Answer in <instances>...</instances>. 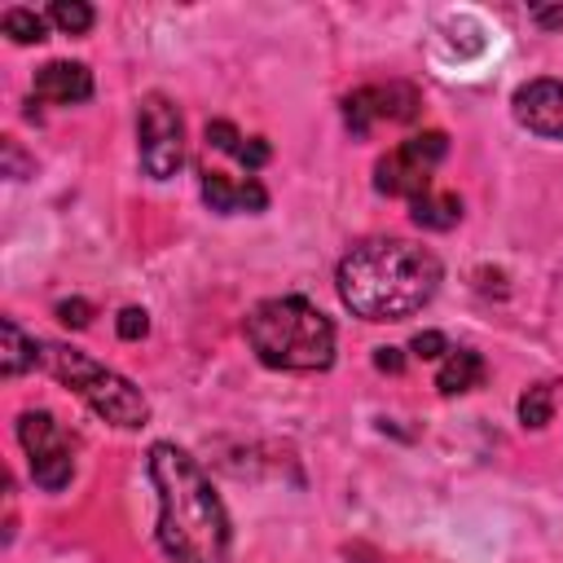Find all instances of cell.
Instances as JSON below:
<instances>
[{"mask_svg":"<svg viewBox=\"0 0 563 563\" xmlns=\"http://www.w3.org/2000/svg\"><path fill=\"white\" fill-rule=\"evenodd\" d=\"M35 361H40V343H35L13 317H4V321H0V374H4V378H18V374H26Z\"/></svg>","mask_w":563,"mask_h":563,"instance_id":"7c38bea8","label":"cell"},{"mask_svg":"<svg viewBox=\"0 0 563 563\" xmlns=\"http://www.w3.org/2000/svg\"><path fill=\"white\" fill-rule=\"evenodd\" d=\"M550 413H554V391H550V383H537V387H528V391L519 396V422H523V427H545Z\"/></svg>","mask_w":563,"mask_h":563,"instance_id":"e0dca14e","label":"cell"},{"mask_svg":"<svg viewBox=\"0 0 563 563\" xmlns=\"http://www.w3.org/2000/svg\"><path fill=\"white\" fill-rule=\"evenodd\" d=\"M92 4H84V0H53L48 4V22L57 26V31H66V35H84L88 26H92Z\"/></svg>","mask_w":563,"mask_h":563,"instance_id":"9a60e30c","label":"cell"},{"mask_svg":"<svg viewBox=\"0 0 563 563\" xmlns=\"http://www.w3.org/2000/svg\"><path fill=\"white\" fill-rule=\"evenodd\" d=\"M40 365H48V374L57 383H66L92 413H101L114 427H145L150 418V400L141 396V387H132L123 374L106 369L101 361L84 356L79 347L66 343H40Z\"/></svg>","mask_w":563,"mask_h":563,"instance_id":"277c9868","label":"cell"},{"mask_svg":"<svg viewBox=\"0 0 563 563\" xmlns=\"http://www.w3.org/2000/svg\"><path fill=\"white\" fill-rule=\"evenodd\" d=\"M57 321H66V325L79 330V325L92 321V303H88V299H62V303H57Z\"/></svg>","mask_w":563,"mask_h":563,"instance_id":"44dd1931","label":"cell"},{"mask_svg":"<svg viewBox=\"0 0 563 563\" xmlns=\"http://www.w3.org/2000/svg\"><path fill=\"white\" fill-rule=\"evenodd\" d=\"M532 22H541V26H559V22H563V9H532Z\"/></svg>","mask_w":563,"mask_h":563,"instance_id":"cb8c5ba5","label":"cell"},{"mask_svg":"<svg viewBox=\"0 0 563 563\" xmlns=\"http://www.w3.org/2000/svg\"><path fill=\"white\" fill-rule=\"evenodd\" d=\"M374 365H378L383 374H400V369H405V356H400V347H378V352H374Z\"/></svg>","mask_w":563,"mask_h":563,"instance_id":"603a6c76","label":"cell"},{"mask_svg":"<svg viewBox=\"0 0 563 563\" xmlns=\"http://www.w3.org/2000/svg\"><path fill=\"white\" fill-rule=\"evenodd\" d=\"M35 101H53V106H75L92 97V75L84 62H48L35 70Z\"/></svg>","mask_w":563,"mask_h":563,"instance_id":"30bf717a","label":"cell"},{"mask_svg":"<svg viewBox=\"0 0 563 563\" xmlns=\"http://www.w3.org/2000/svg\"><path fill=\"white\" fill-rule=\"evenodd\" d=\"M238 163H242V167H251V172H255V167H264V163H268V141H264V136H251V141L242 145Z\"/></svg>","mask_w":563,"mask_h":563,"instance_id":"7402d4cb","label":"cell"},{"mask_svg":"<svg viewBox=\"0 0 563 563\" xmlns=\"http://www.w3.org/2000/svg\"><path fill=\"white\" fill-rule=\"evenodd\" d=\"M150 484L158 493V545L172 563H224L229 515L207 471L180 449L158 440L150 449Z\"/></svg>","mask_w":563,"mask_h":563,"instance_id":"6da1fadb","label":"cell"},{"mask_svg":"<svg viewBox=\"0 0 563 563\" xmlns=\"http://www.w3.org/2000/svg\"><path fill=\"white\" fill-rule=\"evenodd\" d=\"M246 343L268 369H286V374L330 369L334 361L330 317L299 295H277L255 303L246 317Z\"/></svg>","mask_w":563,"mask_h":563,"instance_id":"3957f363","label":"cell"},{"mask_svg":"<svg viewBox=\"0 0 563 563\" xmlns=\"http://www.w3.org/2000/svg\"><path fill=\"white\" fill-rule=\"evenodd\" d=\"M449 154V136L444 132H418L409 141H400L396 150H387L374 167V189L387 198H418L431 189V172L444 163Z\"/></svg>","mask_w":563,"mask_h":563,"instance_id":"5b68a950","label":"cell"},{"mask_svg":"<svg viewBox=\"0 0 563 563\" xmlns=\"http://www.w3.org/2000/svg\"><path fill=\"white\" fill-rule=\"evenodd\" d=\"M136 145H141V167L154 180H172L185 163V123L176 101L163 92H150L136 110Z\"/></svg>","mask_w":563,"mask_h":563,"instance_id":"52a82bcc","label":"cell"},{"mask_svg":"<svg viewBox=\"0 0 563 563\" xmlns=\"http://www.w3.org/2000/svg\"><path fill=\"white\" fill-rule=\"evenodd\" d=\"M418 114H422V92L405 79L356 88L343 101V123L352 136H369L378 123H413Z\"/></svg>","mask_w":563,"mask_h":563,"instance_id":"ba28073f","label":"cell"},{"mask_svg":"<svg viewBox=\"0 0 563 563\" xmlns=\"http://www.w3.org/2000/svg\"><path fill=\"white\" fill-rule=\"evenodd\" d=\"M510 110L519 119V128L563 141V79H528L515 88Z\"/></svg>","mask_w":563,"mask_h":563,"instance_id":"9c48e42d","label":"cell"},{"mask_svg":"<svg viewBox=\"0 0 563 563\" xmlns=\"http://www.w3.org/2000/svg\"><path fill=\"white\" fill-rule=\"evenodd\" d=\"M440 290V260L405 238H369L339 264V299L365 321H405Z\"/></svg>","mask_w":563,"mask_h":563,"instance_id":"7a4b0ae2","label":"cell"},{"mask_svg":"<svg viewBox=\"0 0 563 563\" xmlns=\"http://www.w3.org/2000/svg\"><path fill=\"white\" fill-rule=\"evenodd\" d=\"M202 202L220 216H238V211H264L268 194L260 180H229L220 172H202Z\"/></svg>","mask_w":563,"mask_h":563,"instance_id":"8fae6325","label":"cell"},{"mask_svg":"<svg viewBox=\"0 0 563 563\" xmlns=\"http://www.w3.org/2000/svg\"><path fill=\"white\" fill-rule=\"evenodd\" d=\"M479 383H484V356L471 352V347H449V356H444V365L435 374V387L444 396H457V391H471Z\"/></svg>","mask_w":563,"mask_h":563,"instance_id":"4fadbf2b","label":"cell"},{"mask_svg":"<svg viewBox=\"0 0 563 563\" xmlns=\"http://www.w3.org/2000/svg\"><path fill=\"white\" fill-rule=\"evenodd\" d=\"M409 352L422 356V361H435V356H449V339H444L440 330H422V334H413Z\"/></svg>","mask_w":563,"mask_h":563,"instance_id":"ffe728a7","label":"cell"},{"mask_svg":"<svg viewBox=\"0 0 563 563\" xmlns=\"http://www.w3.org/2000/svg\"><path fill=\"white\" fill-rule=\"evenodd\" d=\"M207 145H216L220 154H233V158H238L246 141L238 136V128H233V123H224V119H211V123H207Z\"/></svg>","mask_w":563,"mask_h":563,"instance_id":"ac0fdd59","label":"cell"},{"mask_svg":"<svg viewBox=\"0 0 563 563\" xmlns=\"http://www.w3.org/2000/svg\"><path fill=\"white\" fill-rule=\"evenodd\" d=\"M18 440L26 449V466H31V479L44 488V493H62L75 475V440L62 431V422L44 409H26L18 418Z\"/></svg>","mask_w":563,"mask_h":563,"instance_id":"8992f818","label":"cell"},{"mask_svg":"<svg viewBox=\"0 0 563 563\" xmlns=\"http://www.w3.org/2000/svg\"><path fill=\"white\" fill-rule=\"evenodd\" d=\"M114 330H119V339H128V343L145 339V334H150V317H145V308H123L119 321H114Z\"/></svg>","mask_w":563,"mask_h":563,"instance_id":"d6986e66","label":"cell"},{"mask_svg":"<svg viewBox=\"0 0 563 563\" xmlns=\"http://www.w3.org/2000/svg\"><path fill=\"white\" fill-rule=\"evenodd\" d=\"M409 207H413L409 216H413L418 229H453V224L462 220V198H457V194H435V189H427V194H418Z\"/></svg>","mask_w":563,"mask_h":563,"instance_id":"5bb4252c","label":"cell"},{"mask_svg":"<svg viewBox=\"0 0 563 563\" xmlns=\"http://www.w3.org/2000/svg\"><path fill=\"white\" fill-rule=\"evenodd\" d=\"M0 26H4V35L13 44H40L44 40V18L35 9H4Z\"/></svg>","mask_w":563,"mask_h":563,"instance_id":"2e32d148","label":"cell"}]
</instances>
